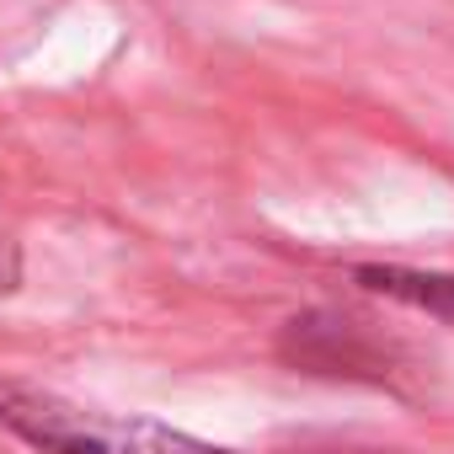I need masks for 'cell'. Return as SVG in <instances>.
Masks as SVG:
<instances>
[{"mask_svg": "<svg viewBox=\"0 0 454 454\" xmlns=\"http://www.w3.org/2000/svg\"><path fill=\"white\" fill-rule=\"evenodd\" d=\"M0 427L33 443L38 454H236L203 443L182 427H166L155 417H118L81 401H65L54 390H33L17 380H0Z\"/></svg>", "mask_w": 454, "mask_h": 454, "instance_id": "6da1fadb", "label": "cell"}, {"mask_svg": "<svg viewBox=\"0 0 454 454\" xmlns=\"http://www.w3.org/2000/svg\"><path fill=\"white\" fill-rule=\"evenodd\" d=\"M364 289L395 300V305H411L422 316H438L454 326V273H411V268H358L353 273Z\"/></svg>", "mask_w": 454, "mask_h": 454, "instance_id": "7a4b0ae2", "label": "cell"}]
</instances>
